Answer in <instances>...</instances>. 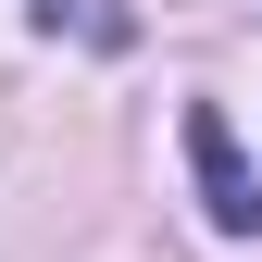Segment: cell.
Segmentation results:
<instances>
[{
    "label": "cell",
    "instance_id": "1",
    "mask_svg": "<svg viewBox=\"0 0 262 262\" xmlns=\"http://www.w3.org/2000/svg\"><path fill=\"white\" fill-rule=\"evenodd\" d=\"M187 162H200V212L225 225V237H262V175L237 162V138H225L212 100H187Z\"/></svg>",
    "mask_w": 262,
    "mask_h": 262
},
{
    "label": "cell",
    "instance_id": "2",
    "mask_svg": "<svg viewBox=\"0 0 262 262\" xmlns=\"http://www.w3.org/2000/svg\"><path fill=\"white\" fill-rule=\"evenodd\" d=\"M38 13H50V25H62V13H75V0H38Z\"/></svg>",
    "mask_w": 262,
    "mask_h": 262
}]
</instances>
